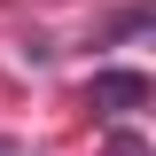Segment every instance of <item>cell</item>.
I'll use <instances>...</instances> for the list:
<instances>
[{
  "label": "cell",
  "mask_w": 156,
  "mask_h": 156,
  "mask_svg": "<svg viewBox=\"0 0 156 156\" xmlns=\"http://www.w3.org/2000/svg\"><path fill=\"white\" fill-rule=\"evenodd\" d=\"M109 156H148V140H140V133H117V140H109Z\"/></svg>",
  "instance_id": "cell-2"
},
{
  "label": "cell",
  "mask_w": 156,
  "mask_h": 156,
  "mask_svg": "<svg viewBox=\"0 0 156 156\" xmlns=\"http://www.w3.org/2000/svg\"><path fill=\"white\" fill-rule=\"evenodd\" d=\"M86 94H94V109L133 117L140 101H148V78H140V70H94V86H86Z\"/></svg>",
  "instance_id": "cell-1"
}]
</instances>
